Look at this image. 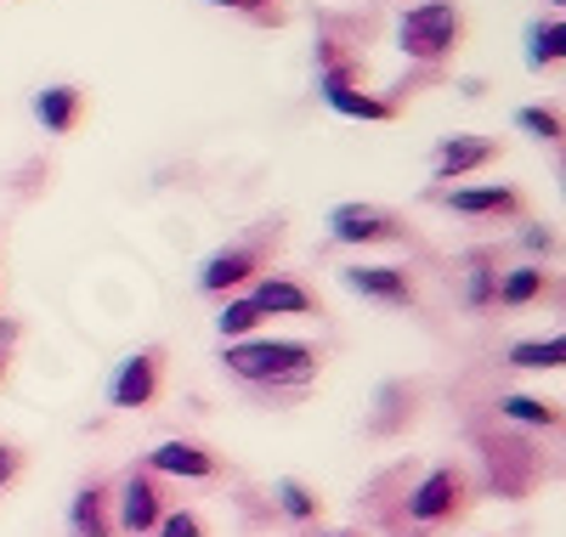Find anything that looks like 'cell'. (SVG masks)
Segmentation results:
<instances>
[{
    "label": "cell",
    "instance_id": "cell-1",
    "mask_svg": "<svg viewBox=\"0 0 566 537\" xmlns=\"http://www.w3.org/2000/svg\"><path fill=\"white\" fill-rule=\"evenodd\" d=\"M221 368L250 385V390H272V397H295L323 373V351L306 339H221Z\"/></svg>",
    "mask_w": 566,
    "mask_h": 537
},
{
    "label": "cell",
    "instance_id": "cell-2",
    "mask_svg": "<svg viewBox=\"0 0 566 537\" xmlns=\"http://www.w3.org/2000/svg\"><path fill=\"white\" fill-rule=\"evenodd\" d=\"M459 45H464V12L453 0H419V7H408L397 18V52L424 63V69L448 63Z\"/></svg>",
    "mask_w": 566,
    "mask_h": 537
},
{
    "label": "cell",
    "instance_id": "cell-3",
    "mask_svg": "<svg viewBox=\"0 0 566 537\" xmlns=\"http://www.w3.org/2000/svg\"><path fill=\"white\" fill-rule=\"evenodd\" d=\"M272 250H277V232H272V227H261L255 238L227 243V250H216V255L199 266V295H210V301L244 295L261 272H272Z\"/></svg>",
    "mask_w": 566,
    "mask_h": 537
},
{
    "label": "cell",
    "instance_id": "cell-4",
    "mask_svg": "<svg viewBox=\"0 0 566 537\" xmlns=\"http://www.w3.org/2000/svg\"><path fill=\"white\" fill-rule=\"evenodd\" d=\"M464 509H470V475H464L459 464H437V470H424V475L408 486V498H402V520H408L413 531L453 526Z\"/></svg>",
    "mask_w": 566,
    "mask_h": 537
},
{
    "label": "cell",
    "instance_id": "cell-5",
    "mask_svg": "<svg viewBox=\"0 0 566 537\" xmlns=\"http://www.w3.org/2000/svg\"><path fill=\"white\" fill-rule=\"evenodd\" d=\"M165 368H170L165 346H142V351L119 357V368L108 373V408H119V413L154 408L165 397Z\"/></svg>",
    "mask_w": 566,
    "mask_h": 537
},
{
    "label": "cell",
    "instance_id": "cell-6",
    "mask_svg": "<svg viewBox=\"0 0 566 537\" xmlns=\"http://www.w3.org/2000/svg\"><path fill=\"white\" fill-rule=\"evenodd\" d=\"M482 464H488V486L499 498H527L544 475V459L522 435H482Z\"/></svg>",
    "mask_w": 566,
    "mask_h": 537
},
{
    "label": "cell",
    "instance_id": "cell-7",
    "mask_svg": "<svg viewBox=\"0 0 566 537\" xmlns=\"http://www.w3.org/2000/svg\"><path fill=\"white\" fill-rule=\"evenodd\" d=\"M165 509H170V504H165L159 475H154L148 464H130V470L119 475V486H114V531H125V537H154V526H159Z\"/></svg>",
    "mask_w": 566,
    "mask_h": 537
},
{
    "label": "cell",
    "instance_id": "cell-8",
    "mask_svg": "<svg viewBox=\"0 0 566 537\" xmlns=\"http://www.w3.org/2000/svg\"><path fill=\"white\" fill-rule=\"evenodd\" d=\"M328 238L335 243H408V221L380 204H335L328 210Z\"/></svg>",
    "mask_w": 566,
    "mask_h": 537
},
{
    "label": "cell",
    "instance_id": "cell-9",
    "mask_svg": "<svg viewBox=\"0 0 566 537\" xmlns=\"http://www.w3.org/2000/svg\"><path fill=\"white\" fill-rule=\"evenodd\" d=\"M442 204L453 215H470V221H522L527 215V192L522 187H504V181H482V187L442 192Z\"/></svg>",
    "mask_w": 566,
    "mask_h": 537
},
{
    "label": "cell",
    "instance_id": "cell-10",
    "mask_svg": "<svg viewBox=\"0 0 566 537\" xmlns=\"http://www.w3.org/2000/svg\"><path fill=\"white\" fill-rule=\"evenodd\" d=\"M340 283L352 288L357 301H374V306H386V312H408L419 301L408 266H346Z\"/></svg>",
    "mask_w": 566,
    "mask_h": 537
},
{
    "label": "cell",
    "instance_id": "cell-11",
    "mask_svg": "<svg viewBox=\"0 0 566 537\" xmlns=\"http://www.w3.org/2000/svg\"><path fill=\"white\" fill-rule=\"evenodd\" d=\"M154 475H176V481H221V459L205 442H187V435H170L148 453Z\"/></svg>",
    "mask_w": 566,
    "mask_h": 537
},
{
    "label": "cell",
    "instance_id": "cell-12",
    "mask_svg": "<svg viewBox=\"0 0 566 537\" xmlns=\"http://www.w3.org/2000/svg\"><path fill=\"white\" fill-rule=\"evenodd\" d=\"M499 159V141L493 136H442L437 141V154H431V176L437 181H464V176H476Z\"/></svg>",
    "mask_w": 566,
    "mask_h": 537
},
{
    "label": "cell",
    "instance_id": "cell-13",
    "mask_svg": "<svg viewBox=\"0 0 566 537\" xmlns=\"http://www.w3.org/2000/svg\"><path fill=\"white\" fill-rule=\"evenodd\" d=\"M250 301H255L266 317H317V312H323L312 288L295 283V277H283V272H261V277L250 283Z\"/></svg>",
    "mask_w": 566,
    "mask_h": 537
},
{
    "label": "cell",
    "instance_id": "cell-14",
    "mask_svg": "<svg viewBox=\"0 0 566 537\" xmlns=\"http://www.w3.org/2000/svg\"><path fill=\"white\" fill-rule=\"evenodd\" d=\"M85 108H91V96L80 85H45V91H34V119L45 125V136H74L85 125Z\"/></svg>",
    "mask_w": 566,
    "mask_h": 537
},
{
    "label": "cell",
    "instance_id": "cell-15",
    "mask_svg": "<svg viewBox=\"0 0 566 537\" xmlns=\"http://www.w3.org/2000/svg\"><path fill=\"white\" fill-rule=\"evenodd\" d=\"M69 531L74 537H114V486L108 481H85L80 493H74Z\"/></svg>",
    "mask_w": 566,
    "mask_h": 537
},
{
    "label": "cell",
    "instance_id": "cell-16",
    "mask_svg": "<svg viewBox=\"0 0 566 537\" xmlns=\"http://www.w3.org/2000/svg\"><path fill=\"white\" fill-rule=\"evenodd\" d=\"M544 288H549V272L544 266H515V272H499V288H493V306L504 312H527L544 301Z\"/></svg>",
    "mask_w": 566,
    "mask_h": 537
},
{
    "label": "cell",
    "instance_id": "cell-17",
    "mask_svg": "<svg viewBox=\"0 0 566 537\" xmlns=\"http://www.w3.org/2000/svg\"><path fill=\"white\" fill-rule=\"evenodd\" d=\"M335 114H346V119H368V125H391L397 114H402V103L397 96H368L363 85H352V91H335V96H323Z\"/></svg>",
    "mask_w": 566,
    "mask_h": 537
},
{
    "label": "cell",
    "instance_id": "cell-18",
    "mask_svg": "<svg viewBox=\"0 0 566 537\" xmlns=\"http://www.w3.org/2000/svg\"><path fill=\"white\" fill-rule=\"evenodd\" d=\"M261 323H266V312L250 301V288L244 295H227L221 312H216V334L221 339H250V334H261Z\"/></svg>",
    "mask_w": 566,
    "mask_h": 537
},
{
    "label": "cell",
    "instance_id": "cell-19",
    "mask_svg": "<svg viewBox=\"0 0 566 537\" xmlns=\"http://www.w3.org/2000/svg\"><path fill=\"white\" fill-rule=\"evenodd\" d=\"M560 57H566V23L560 18H544V23H533L527 29V69H560Z\"/></svg>",
    "mask_w": 566,
    "mask_h": 537
},
{
    "label": "cell",
    "instance_id": "cell-20",
    "mask_svg": "<svg viewBox=\"0 0 566 537\" xmlns=\"http://www.w3.org/2000/svg\"><path fill=\"white\" fill-rule=\"evenodd\" d=\"M493 288H499V255L493 250H476V255H470V272H464V306L470 312H488L493 306Z\"/></svg>",
    "mask_w": 566,
    "mask_h": 537
},
{
    "label": "cell",
    "instance_id": "cell-21",
    "mask_svg": "<svg viewBox=\"0 0 566 537\" xmlns=\"http://www.w3.org/2000/svg\"><path fill=\"white\" fill-rule=\"evenodd\" d=\"M499 419L527 424V430H560V402H544V397H499Z\"/></svg>",
    "mask_w": 566,
    "mask_h": 537
},
{
    "label": "cell",
    "instance_id": "cell-22",
    "mask_svg": "<svg viewBox=\"0 0 566 537\" xmlns=\"http://www.w3.org/2000/svg\"><path fill=\"white\" fill-rule=\"evenodd\" d=\"M272 498H277V515H290V520H301V526L323 515V498L312 493L306 481H295V475H277V481H272Z\"/></svg>",
    "mask_w": 566,
    "mask_h": 537
},
{
    "label": "cell",
    "instance_id": "cell-23",
    "mask_svg": "<svg viewBox=\"0 0 566 537\" xmlns=\"http://www.w3.org/2000/svg\"><path fill=\"white\" fill-rule=\"evenodd\" d=\"M566 362V339L560 334H549V339H515L510 346V368H560Z\"/></svg>",
    "mask_w": 566,
    "mask_h": 537
},
{
    "label": "cell",
    "instance_id": "cell-24",
    "mask_svg": "<svg viewBox=\"0 0 566 537\" xmlns=\"http://www.w3.org/2000/svg\"><path fill=\"white\" fill-rule=\"evenodd\" d=\"M515 130H527L533 141H560V108H515Z\"/></svg>",
    "mask_w": 566,
    "mask_h": 537
},
{
    "label": "cell",
    "instance_id": "cell-25",
    "mask_svg": "<svg viewBox=\"0 0 566 537\" xmlns=\"http://www.w3.org/2000/svg\"><path fill=\"white\" fill-rule=\"evenodd\" d=\"M154 537H210V526H205L199 509H165L159 526H154Z\"/></svg>",
    "mask_w": 566,
    "mask_h": 537
},
{
    "label": "cell",
    "instance_id": "cell-26",
    "mask_svg": "<svg viewBox=\"0 0 566 537\" xmlns=\"http://www.w3.org/2000/svg\"><path fill=\"white\" fill-rule=\"evenodd\" d=\"M522 250L549 261V255L560 250V238H555V227H544V221H527V227H522Z\"/></svg>",
    "mask_w": 566,
    "mask_h": 537
},
{
    "label": "cell",
    "instance_id": "cell-27",
    "mask_svg": "<svg viewBox=\"0 0 566 537\" xmlns=\"http://www.w3.org/2000/svg\"><path fill=\"white\" fill-rule=\"evenodd\" d=\"M210 7L244 12V18H255V23H277V18H283V7H277V0H210Z\"/></svg>",
    "mask_w": 566,
    "mask_h": 537
},
{
    "label": "cell",
    "instance_id": "cell-28",
    "mask_svg": "<svg viewBox=\"0 0 566 537\" xmlns=\"http://www.w3.org/2000/svg\"><path fill=\"white\" fill-rule=\"evenodd\" d=\"M23 448H12V442H0V493H7V486H18V475H23Z\"/></svg>",
    "mask_w": 566,
    "mask_h": 537
},
{
    "label": "cell",
    "instance_id": "cell-29",
    "mask_svg": "<svg viewBox=\"0 0 566 537\" xmlns=\"http://www.w3.org/2000/svg\"><path fill=\"white\" fill-rule=\"evenodd\" d=\"M7 373H12V357H7V351H0V385H7Z\"/></svg>",
    "mask_w": 566,
    "mask_h": 537
},
{
    "label": "cell",
    "instance_id": "cell-30",
    "mask_svg": "<svg viewBox=\"0 0 566 537\" xmlns=\"http://www.w3.org/2000/svg\"><path fill=\"white\" fill-rule=\"evenodd\" d=\"M335 537H352V531H335Z\"/></svg>",
    "mask_w": 566,
    "mask_h": 537
},
{
    "label": "cell",
    "instance_id": "cell-31",
    "mask_svg": "<svg viewBox=\"0 0 566 537\" xmlns=\"http://www.w3.org/2000/svg\"><path fill=\"white\" fill-rule=\"evenodd\" d=\"M549 7H560V0H549Z\"/></svg>",
    "mask_w": 566,
    "mask_h": 537
}]
</instances>
